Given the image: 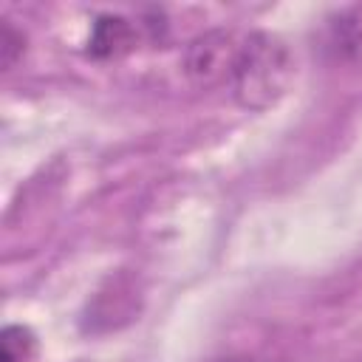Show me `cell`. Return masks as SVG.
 <instances>
[{
	"label": "cell",
	"mask_w": 362,
	"mask_h": 362,
	"mask_svg": "<svg viewBox=\"0 0 362 362\" xmlns=\"http://www.w3.org/2000/svg\"><path fill=\"white\" fill-rule=\"evenodd\" d=\"M294 79V57L291 48L269 31H252L238 51L232 71V93L235 102L246 110H269L277 105Z\"/></svg>",
	"instance_id": "6da1fadb"
},
{
	"label": "cell",
	"mask_w": 362,
	"mask_h": 362,
	"mask_svg": "<svg viewBox=\"0 0 362 362\" xmlns=\"http://www.w3.org/2000/svg\"><path fill=\"white\" fill-rule=\"evenodd\" d=\"M141 303H144V294H141L139 277L127 269H119L107 274L102 286L93 291V297L88 300L85 314H82V328L88 334L119 331L130 325L133 320H139Z\"/></svg>",
	"instance_id": "7a4b0ae2"
},
{
	"label": "cell",
	"mask_w": 362,
	"mask_h": 362,
	"mask_svg": "<svg viewBox=\"0 0 362 362\" xmlns=\"http://www.w3.org/2000/svg\"><path fill=\"white\" fill-rule=\"evenodd\" d=\"M240 42L226 28H209L184 48V74L195 88H218L232 79Z\"/></svg>",
	"instance_id": "3957f363"
},
{
	"label": "cell",
	"mask_w": 362,
	"mask_h": 362,
	"mask_svg": "<svg viewBox=\"0 0 362 362\" xmlns=\"http://www.w3.org/2000/svg\"><path fill=\"white\" fill-rule=\"evenodd\" d=\"M139 45V31L127 17L119 14H102L96 17L88 40V54L96 59H116L130 54Z\"/></svg>",
	"instance_id": "277c9868"
},
{
	"label": "cell",
	"mask_w": 362,
	"mask_h": 362,
	"mask_svg": "<svg viewBox=\"0 0 362 362\" xmlns=\"http://www.w3.org/2000/svg\"><path fill=\"white\" fill-rule=\"evenodd\" d=\"M331 45L345 59H362V3L339 11L331 20Z\"/></svg>",
	"instance_id": "5b68a950"
},
{
	"label": "cell",
	"mask_w": 362,
	"mask_h": 362,
	"mask_svg": "<svg viewBox=\"0 0 362 362\" xmlns=\"http://www.w3.org/2000/svg\"><path fill=\"white\" fill-rule=\"evenodd\" d=\"M37 354V337L25 325H6L0 334V362H31Z\"/></svg>",
	"instance_id": "8992f818"
},
{
	"label": "cell",
	"mask_w": 362,
	"mask_h": 362,
	"mask_svg": "<svg viewBox=\"0 0 362 362\" xmlns=\"http://www.w3.org/2000/svg\"><path fill=\"white\" fill-rule=\"evenodd\" d=\"M23 51H25L23 31H17L8 20H3V28H0V65H3V71L14 68V62L23 57Z\"/></svg>",
	"instance_id": "52a82bcc"
},
{
	"label": "cell",
	"mask_w": 362,
	"mask_h": 362,
	"mask_svg": "<svg viewBox=\"0 0 362 362\" xmlns=\"http://www.w3.org/2000/svg\"><path fill=\"white\" fill-rule=\"evenodd\" d=\"M223 362H269V359H255V356H229Z\"/></svg>",
	"instance_id": "ba28073f"
}]
</instances>
